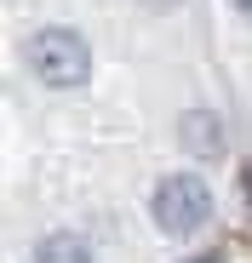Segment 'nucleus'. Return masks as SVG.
<instances>
[{"instance_id": "1", "label": "nucleus", "mask_w": 252, "mask_h": 263, "mask_svg": "<svg viewBox=\"0 0 252 263\" xmlns=\"http://www.w3.org/2000/svg\"><path fill=\"white\" fill-rule=\"evenodd\" d=\"M149 212H155V223H160L166 235L189 240V235L206 229V217H212V189H206L195 172H172V178H160Z\"/></svg>"}, {"instance_id": "2", "label": "nucleus", "mask_w": 252, "mask_h": 263, "mask_svg": "<svg viewBox=\"0 0 252 263\" xmlns=\"http://www.w3.org/2000/svg\"><path fill=\"white\" fill-rule=\"evenodd\" d=\"M23 63L34 69V80H46V86H80L92 74V52H86V40H80L75 29H40V34H29Z\"/></svg>"}, {"instance_id": "3", "label": "nucleus", "mask_w": 252, "mask_h": 263, "mask_svg": "<svg viewBox=\"0 0 252 263\" xmlns=\"http://www.w3.org/2000/svg\"><path fill=\"white\" fill-rule=\"evenodd\" d=\"M178 138H184V149H189L195 160H218V155H224V126H218L212 109H189L184 126H178Z\"/></svg>"}, {"instance_id": "4", "label": "nucleus", "mask_w": 252, "mask_h": 263, "mask_svg": "<svg viewBox=\"0 0 252 263\" xmlns=\"http://www.w3.org/2000/svg\"><path fill=\"white\" fill-rule=\"evenodd\" d=\"M34 263H92V246L63 229V235H46V240L34 246Z\"/></svg>"}, {"instance_id": "5", "label": "nucleus", "mask_w": 252, "mask_h": 263, "mask_svg": "<svg viewBox=\"0 0 252 263\" xmlns=\"http://www.w3.org/2000/svg\"><path fill=\"white\" fill-rule=\"evenodd\" d=\"M241 195H246V200H252V160H246V166H241Z\"/></svg>"}, {"instance_id": "6", "label": "nucleus", "mask_w": 252, "mask_h": 263, "mask_svg": "<svg viewBox=\"0 0 252 263\" xmlns=\"http://www.w3.org/2000/svg\"><path fill=\"white\" fill-rule=\"evenodd\" d=\"M235 12H241V17H246V23H252V0H235Z\"/></svg>"}, {"instance_id": "7", "label": "nucleus", "mask_w": 252, "mask_h": 263, "mask_svg": "<svg viewBox=\"0 0 252 263\" xmlns=\"http://www.w3.org/2000/svg\"><path fill=\"white\" fill-rule=\"evenodd\" d=\"M201 263H218V257H201Z\"/></svg>"}]
</instances>
